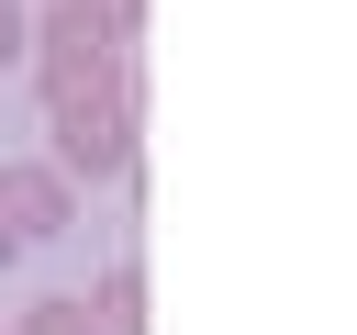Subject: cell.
I'll return each mask as SVG.
<instances>
[{
  "instance_id": "277c9868",
  "label": "cell",
  "mask_w": 357,
  "mask_h": 335,
  "mask_svg": "<svg viewBox=\"0 0 357 335\" xmlns=\"http://www.w3.org/2000/svg\"><path fill=\"white\" fill-rule=\"evenodd\" d=\"M22 335H100V302H89V290H56V302L22 313Z\"/></svg>"
},
{
  "instance_id": "3957f363",
  "label": "cell",
  "mask_w": 357,
  "mask_h": 335,
  "mask_svg": "<svg viewBox=\"0 0 357 335\" xmlns=\"http://www.w3.org/2000/svg\"><path fill=\"white\" fill-rule=\"evenodd\" d=\"M67 212H78V179H67V168H33V156H11V168H0V257L56 246V234H67Z\"/></svg>"
},
{
  "instance_id": "6da1fadb",
  "label": "cell",
  "mask_w": 357,
  "mask_h": 335,
  "mask_svg": "<svg viewBox=\"0 0 357 335\" xmlns=\"http://www.w3.org/2000/svg\"><path fill=\"white\" fill-rule=\"evenodd\" d=\"M22 56H33V78H45V112H56V100H89V89H112V78H134L123 34H112L89 0H45L33 34H22Z\"/></svg>"
},
{
  "instance_id": "7a4b0ae2",
  "label": "cell",
  "mask_w": 357,
  "mask_h": 335,
  "mask_svg": "<svg viewBox=\"0 0 357 335\" xmlns=\"http://www.w3.org/2000/svg\"><path fill=\"white\" fill-rule=\"evenodd\" d=\"M45 123H56V168L67 179H123L134 168V78L89 89V100H56Z\"/></svg>"
},
{
  "instance_id": "5b68a950",
  "label": "cell",
  "mask_w": 357,
  "mask_h": 335,
  "mask_svg": "<svg viewBox=\"0 0 357 335\" xmlns=\"http://www.w3.org/2000/svg\"><path fill=\"white\" fill-rule=\"evenodd\" d=\"M22 34H33V11H22V0H0V67H22Z\"/></svg>"
}]
</instances>
